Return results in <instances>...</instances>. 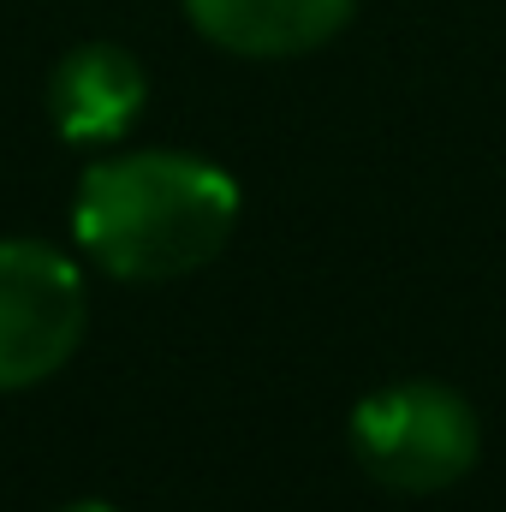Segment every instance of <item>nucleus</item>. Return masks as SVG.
Instances as JSON below:
<instances>
[{"label": "nucleus", "mask_w": 506, "mask_h": 512, "mask_svg": "<svg viewBox=\"0 0 506 512\" xmlns=\"http://www.w3.org/2000/svg\"><path fill=\"white\" fill-rule=\"evenodd\" d=\"M239 185L179 149L108 155L78 179L72 239L102 274L131 286H161L209 268L233 245Z\"/></svg>", "instance_id": "f257e3e1"}, {"label": "nucleus", "mask_w": 506, "mask_h": 512, "mask_svg": "<svg viewBox=\"0 0 506 512\" xmlns=\"http://www.w3.org/2000/svg\"><path fill=\"white\" fill-rule=\"evenodd\" d=\"M90 298L78 262L42 239H0V393L60 376L84 346Z\"/></svg>", "instance_id": "7ed1b4c3"}, {"label": "nucleus", "mask_w": 506, "mask_h": 512, "mask_svg": "<svg viewBox=\"0 0 506 512\" xmlns=\"http://www.w3.org/2000/svg\"><path fill=\"white\" fill-rule=\"evenodd\" d=\"M143 102H149L143 60L120 42H78L60 54L54 78H48V120L78 149L120 143L137 126Z\"/></svg>", "instance_id": "20e7f679"}, {"label": "nucleus", "mask_w": 506, "mask_h": 512, "mask_svg": "<svg viewBox=\"0 0 506 512\" xmlns=\"http://www.w3.org/2000/svg\"><path fill=\"white\" fill-rule=\"evenodd\" d=\"M358 0H185L203 42L239 60H298L346 30Z\"/></svg>", "instance_id": "39448f33"}, {"label": "nucleus", "mask_w": 506, "mask_h": 512, "mask_svg": "<svg viewBox=\"0 0 506 512\" xmlns=\"http://www.w3.org/2000/svg\"><path fill=\"white\" fill-rule=\"evenodd\" d=\"M60 512H114V507H102V501H78V507H60Z\"/></svg>", "instance_id": "423d86ee"}, {"label": "nucleus", "mask_w": 506, "mask_h": 512, "mask_svg": "<svg viewBox=\"0 0 506 512\" xmlns=\"http://www.w3.org/2000/svg\"><path fill=\"white\" fill-rule=\"evenodd\" d=\"M352 459L387 495H441L483 459V423L447 382H387L352 405Z\"/></svg>", "instance_id": "f03ea898"}]
</instances>
